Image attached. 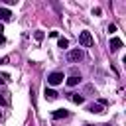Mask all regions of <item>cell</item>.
Returning <instances> with one entry per match:
<instances>
[{
    "label": "cell",
    "mask_w": 126,
    "mask_h": 126,
    "mask_svg": "<svg viewBox=\"0 0 126 126\" xmlns=\"http://www.w3.org/2000/svg\"><path fill=\"white\" fill-rule=\"evenodd\" d=\"M79 43L83 45V47H93V43H94V39H93V35H91V32H81L79 33Z\"/></svg>",
    "instance_id": "obj_1"
},
{
    "label": "cell",
    "mask_w": 126,
    "mask_h": 126,
    "mask_svg": "<svg viewBox=\"0 0 126 126\" xmlns=\"http://www.w3.org/2000/svg\"><path fill=\"white\" fill-rule=\"evenodd\" d=\"M67 59H69L71 63H79V61L85 59V51L79 49V47H77V49H71V51L67 53Z\"/></svg>",
    "instance_id": "obj_2"
},
{
    "label": "cell",
    "mask_w": 126,
    "mask_h": 126,
    "mask_svg": "<svg viewBox=\"0 0 126 126\" xmlns=\"http://www.w3.org/2000/svg\"><path fill=\"white\" fill-rule=\"evenodd\" d=\"M63 73H59V71H55V73H49L47 75V83L49 85H59V83H63Z\"/></svg>",
    "instance_id": "obj_3"
},
{
    "label": "cell",
    "mask_w": 126,
    "mask_h": 126,
    "mask_svg": "<svg viewBox=\"0 0 126 126\" xmlns=\"http://www.w3.org/2000/svg\"><path fill=\"white\" fill-rule=\"evenodd\" d=\"M108 47H110V51H112V53H116V51L122 47V39H118V37H112V39H110V43H108Z\"/></svg>",
    "instance_id": "obj_4"
},
{
    "label": "cell",
    "mask_w": 126,
    "mask_h": 126,
    "mask_svg": "<svg viewBox=\"0 0 126 126\" xmlns=\"http://www.w3.org/2000/svg\"><path fill=\"white\" fill-rule=\"evenodd\" d=\"M87 110H89V112H93V114H100V112H104V106H102V104H94V102H93V104H89V106H87Z\"/></svg>",
    "instance_id": "obj_5"
},
{
    "label": "cell",
    "mask_w": 126,
    "mask_h": 126,
    "mask_svg": "<svg viewBox=\"0 0 126 126\" xmlns=\"http://www.w3.org/2000/svg\"><path fill=\"white\" fill-rule=\"evenodd\" d=\"M12 20V12L8 8H0V22H10Z\"/></svg>",
    "instance_id": "obj_6"
},
{
    "label": "cell",
    "mask_w": 126,
    "mask_h": 126,
    "mask_svg": "<svg viewBox=\"0 0 126 126\" xmlns=\"http://www.w3.org/2000/svg\"><path fill=\"white\" fill-rule=\"evenodd\" d=\"M69 98H71L75 104H83V102H85V96L79 94V93H69Z\"/></svg>",
    "instance_id": "obj_7"
},
{
    "label": "cell",
    "mask_w": 126,
    "mask_h": 126,
    "mask_svg": "<svg viewBox=\"0 0 126 126\" xmlns=\"http://www.w3.org/2000/svg\"><path fill=\"white\" fill-rule=\"evenodd\" d=\"M51 116H53L55 120H59V118H67V116H69V110H65V108H59V110H55Z\"/></svg>",
    "instance_id": "obj_8"
},
{
    "label": "cell",
    "mask_w": 126,
    "mask_h": 126,
    "mask_svg": "<svg viewBox=\"0 0 126 126\" xmlns=\"http://www.w3.org/2000/svg\"><path fill=\"white\" fill-rule=\"evenodd\" d=\"M43 94H45V98H47V100H55L59 93H57V91H53V89H45V93H43Z\"/></svg>",
    "instance_id": "obj_9"
},
{
    "label": "cell",
    "mask_w": 126,
    "mask_h": 126,
    "mask_svg": "<svg viewBox=\"0 0 126 126\" xmlns=\"http://www.w3.org/2000/svg\"><path fill=\"white\" fill-rule=\"evenodd\" d=\"M79 83H81V77H79V75H73V77L67 79V85H69V87H75V85H79Z\"/></svg>",
    "instance_id": "obj_10"
},
{
    "label": "cell",
    "mask_w": 126,
    "mask_h": 126,
    "mask_svg": "<svg viewBox=\"0 0 126 126\" xmlns=\"http://www.w3.org/2000/svg\"><path fill=\"white\" fill-rule=\"evenodd\" d=\"M8 94H10V93H0V104H4V106H8V104H10Z\"/></svg>",
    "instance_id": "obj_11"
},
{
    "label": "cell",
    "mask_w": 126,
    "mask_h": 126,
    "mask_svg": "<svg viewBox=\"0 0 126 126\" xmlns=\"http://www.w3.org/2000/svg\"><path fill=\"white\" fill-rule=\"evenodd\" d=\"M67 45H69V41H67L65 37H61V39H59V47H61V49H65Z\"/></svg>",
    "instance_id": "obj_12"
},
{
    "label": "cell",
    "mask_w": 126,
    "mask_h": 126,
    "mask_svg": "<svg viewBox=\"0 0 126 126\" xmlns=\"http://www.w3.org/2000/svg\"><path fill=\"white\" fill-rule=\"evenodd\" d=\"M108 32H110V33H114V32H116V26H114V24H110V26H108Z\"/></svg>",
    "instance_id": "obj_13"
},
{
    "label": "cell",
    "mask_w": 126,
    "mask_h": 126,
    "mask_svg": "<svg viewBox=\"0 0 126 126\" xmlns=\"http://www.w3.org/2000/svg\"><path fill=\"white\" fill-rule=\"evenodd\" d=\"M4 41H6V39H4V35H0V45H4Z\"/></svg>",
    "instance_id": "obj_14"
},
{
    "label": "cell",
    "mask_w": 126,
    "mask_h": 126,
    "mask_svg": "<svg viewBox=\"0 0 126 126\" xmlns=\"http://www.w3.org/2000/svg\"><path fill=\"white\" fill-rule=\"evenodd\" d=\"M2 32H4V30H2V24H0V35H2Z\"/></svg>",
    "instance_id": "obj_15"
},
{
    "label": "cell",
    "mask_w": 126,
    "mask_h": 126,
    "mask_svg": "<svg viewBox=\"0 0 126 126\" xmlns=\"http://www.w3.org/2000/svg\"><path fill=\"white\" fill-rule=\"evenodd\" d=\"M2 83H4V79H0V85H2Z\"/></svg>",
    "instance_id": "obj_16"
},
{
    "label": "cell",
    "mask_w": 126,
    "mask_h": 126,
    "mask_svg": "<svg viewBox=\"0 0 126 126\" xmlns=\"http://www.w3.org/2000/svg\"><path fill=\"white\" fill-rule=\"evenodd\" d=\"M102 126H110V124H102Z\"/></svg>",
    "instance_id": "obj_17"
},
{
    "label": "cell",
    "mask_w": 126,
    "mask_h": 126,
    "mask_svg": "<svg viewBox=\"0 0 126 126\" xmlns=\"http://www.w3.org/2000/svg\"><path fill=\"white\" fill-rule=\"evenodd\" d=\"M87 126H93V124H87Z\"/></svg>",
    "instance_id": "obj_18"
},
{
    "label": "cell",
    "mask_w": 126,
    "mask_h": 126,
    "mask_svg": "<svg viewBox=\"0 0 126 126\" xmlns=\"http://www.w3.org/2000/svg\"><path fill=\"white\" fill-rule=\"evenodd\" d=\"M0 114H2V110H0Z\"/></svg>",
    "instance_id": "obj_19"
}]
</instances>
